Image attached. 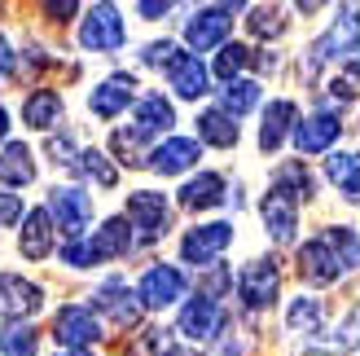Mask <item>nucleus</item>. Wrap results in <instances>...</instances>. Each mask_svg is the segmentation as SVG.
I'll return each instance as SVG.
<instances>
[{
    "mask_svg": "<svg viewBox=\"0 0 360 356\" xmlns=\"http://www.w3.org/2000/svg\"><path fill=\"white\" fill-rule=\"evenodd\" d=\"M79 5H49V18H75Z\"/></svg>",
    "mask_w": 360,
    "mask_h": 356,
    "instance_id": "a18cd8bd",
    "label": "nucleus"
},
{
    "mask_svg": "<svg viewBox=\"0 0 360 356\" xmlns=\"http://www.w3.org/2000/svg\"><path fill=\"white\" fill-rule=\"evenodd\" d=\"M185 299V273L172 269V264H150L136 281V304L150 308V312H163L172 304Z\"/></svg>",
    "mask_w": 360,
    "mask_h": 356,
    "instance_id": "423d86ee",
    "label": "nucleus"
},
{
    "mask_svg": "<svg viewBox=\"0 0 360 356\" xmlns=\"http://www.w3.org/2000/svg\"><path fill=\"white\" fill-rule=\"evenodd\" d=\"M326 93H330V101H338V106H347V101L360 97V53H352V58L338 62V70H334L330 84H326Z\"/></svg>",
    "mask_w": 360,
    "mask_h": 356,
    "instance_id": "c756f323",
    "label": "nucleus"
},
{
    "mask_svg": "<svg viewBox=\"0 0 360 356\" xmlns=\"http://www.w3.org/2000/svg\"><path fill=\"white\" fill-rule=\"evenodd\" d=\"M338 132H343V123H338V115L334 110H312L303 123H295V146L303 150V154H321V150H330L334 141H338Z\"/></svg>",
    "mask_w": 360,
    "mask_h": 356,
    "instance_id": "dca6fc26",
    "label": "nucleus"
},
{
    "mask_svg": "<svg viewBox=\"0 0 360 356\" xmlns=\"http://www.w3.org/2000/svg\"><path fill=\"white\" fill-rule=\"evenodd\" d=\"M285 326H290V334H303L308 343H321V334H326V304H321L316 295L290 299V308H285Z\"/></svg>",
    "mask_w": 360,
    "mask_h": 356,
    "instance_id": "412c9836",
    "label": "nucleus"
},
{
    "mask_svg": "<svg viewBox=\"0 0 360 356\" xmlns=\"http://www.w3.org/2000/svg\"><path fill=\"white\" fill-rule=\"evenodd\" d=\"M53 246H58V234H53V220L44 207H31L22 216V234H18V251L27 260H49Z\"/></svg>",
    "mask_w": 360,
    "mask_h": 356,
    "instance_id": "6ab92c4d",
    "label": "nucleus"
},
{
    "mask_svg": "<svg viewBox=\"0 0 360 356\" xmlns=\"http://www.w3.org/2000/svg\"><path fill=\"white\" fill-rule=\"evenodd\" d=\"M93 308H97V312H105L115 326H136V317H141L136 291H128V281H123V277H110L105 286H97Z\"/></svg>",
    "mask_w": 360,
    "mask_h": 356,
    "instance_id": "2eb2a0df",
    "label": "nucleus"
},
{
    "mask_svg": "<svg viewBox=\"0 0 360 356\" xmlns=\"http://www.w3.org/2000/svg\"><path fill=\"white\" fill-rule=\"evenodd\" d=\"M75 172H84L97 189H115L119 185V167H110V158H105L101 150H79Z\"/></svg>",
    "mask_w": 360,
    "mask_h": 356,
    "instance_id": "2f4dec72",
    "label": "nucleus"
},
{
    "mask_svg": "<svg viewBox=\"0 0 360 356\" xmlns=\"http://www.w3.org/2000/svg\"><path fill=\"white\" fill-rule=\"evenodd\" d=\"M273 189L285 193V198L299 207V198H303V203L316 198V176L308 172V163H281V167L273 172Z\"/></svg>",
    "mask_w": 360,
    "mask_h": 356,
    "instance_id": "cd10ccee",
    "label": "nucleus"
},
{
    "mask_svg": "<svg viewBox=\"0 0 360 356\" xmlns=\"http://www.w3.org/2000/svg\"><path fill=\"white\" fill-rule=\"evenodd\" d=\"M13 70V44H9V35L0 31V75H9Z\"/></svg>",
    "mask_w": 360,
    "mask_h": 356,
    "instance_id": "37998d69",
    "label": "nucleus"
},
{
    "mask_svg": "<svg viewBox=\"0 0 360 356\" xmlns=\"http://www.w3.org/2000/svg\"><path fill=\"white\" fill-rule=\"evenodd\" d=\"M299 277L308 286H334L343 277V264H338V255L330 251L326 238H312V242L299 246Z\"/></svg>",
    "mask_w": 360,
    "mask_h": 356,
    "instance_id": "f8f14e48",
    "label": "nucleus"
},
{
    "mask_svg": "<svg viewBox=\"0 0 360 356\" xmlns=\"http://www.w3.org/2000/svg\"><path fill=\"white\" fill-rule=\"evenodd\" d=\"M202 286H207V299H215L224 286H233V273H224V269H220V273H211V277L202 281Z\"/></svg>",
    "mask_w": 360,
    "mask_h": 356,
    "instance_id": "79ce46f5",
    "label": "nucleus"
},
{
    "mask_svg": "<svg viewBox=\"0 0 360 356\" xmlns=\"http://www.w3.org/2000/svg\"><path fill=\"white\" fill-rule=\"evenodd\" d=\"M224 308H220V299H207V295H193L185 308H180V334H185L189 343H207L215 339V334L224 330Z\"/></svg>",
    "mask_w": 360,
    "mask_h": 356,
    "instance_id": "9b49d317",
    "label": "nucleus"
},
{
    "mask_svg": "<svg viewBox=\"0 0 360 356\" xmlns=\"http://www.w3.org/2000/svg\"><path fill=\"white\" fill-rule=\"evenodd\" d=\"M229 242H233V224H229V220L198 224V229H189V234L180 238V260L202 269V264H215V260L229 251Z\"/></svg>",
    "mask_w": 360,
    "mask_h": 356,
    "instance_id": "6e6552de",
    "label": "nucleus"
},
{
    "mask_svg": "<svg viewBox=\"0 0 360 356\" xmlns=\"http://www.w3.org/2000/svg\"><path fill=\"white\" fill-rule=\"evenodd\" d=\"M93 193L88 189H79V185H58V189H49V220H58V234L66 238V242H75V238H84V229H88V220H93Z\"/></svg>",
    "mask_w": 360,
    "mask_h": 356,
    "instance_id": "f03ea898",
    "label": "nucleus"
},
{
    "mask_svg": "<svg viewBox=\"0 0 360 356\" xmlns=\"http://www.w3.org/2000/svg\"><path fill=\"white\" fill-rule=\"evenodd\" d=\"M88 242H93V251H97L101 264H105V260H123V255H128L132 246H136V242H132V224L123 220V216L101 220V229H97V234L88 238Z\"/></svg>",
    "mask_w": 360,
    "mask_h": 356,
    "instance_id": "b1692460",
    "label": "nucleus"
},
{
    "mask_svg": "<svg viewBox=\"0 0 360 356\" xmlns=\"http://www.w3.org/2000/svg\"><path fill=\"white\" fill-rule=\"evenodd\" d=\"M321 238L330 242V251L338 255V264H343V273H347V269H360V242H356V234H352V229H343V224H338V229H326Z\"/></svg>",
    "mask_w": 360,
    "mask_h": 356,
    "instance_id": "c9c22d12",
    "label": "nucleus"
},
{
    "mask_svg": "<svg viewBox=\"0 0 360 356\" xmlns=\"http://www.w3.org/2000/svg\"><path fill=\"white\" fill-rule=\"evenodd\" d=\"M128 44V23L115 5H93L79 23V49L84 53H119Z\"/></svg>",
    "mask_w": 360,
    "mask_h": 356,
    "instance_id": "7ed1b4c3",
    "label": "nucleus"
},
{
    "mask_svg": "<svg viewBox=\"0 0 360 356\" xmlns=\"http://www.w3.org/2000/svg\"><path fill=\"white\" fill-rule=\"evenodd\" d=\"M167 13H172L167 0H163V5H154V0H150V5H141V18H167Z\"/></svg>",
    "mask_w": 360,
    "mask_h": 356,
    "instance_id": "c03bdc74",
    "label": "nucleus"
},
{
    "mask_svg": "<svg viewBox=\"0 0 360 356\" xmlns=\"http://www.w3.org/2000/svg\"><path fill=\"white\" fill-rule=\"evenodd\" d=\"M176 128V110H172V101L163 93H146V97H136V132L141 136H158V132H172Z\"/></svg>",
    "mask_w": 360,
    "mask_h": 356,
    "instance_id": "5701e85b",
    "label": "nucleus"
},
{
    "mask_svg": "<svg viewBox=\"0 0 360 356\" xmlns=\"http://www.w3.org/2000/svg\"><path fill=\"white\" fill-rule=\"evenodd\" d=\"M277 295H281V273H277L273 260H250L246 269L238 273V299H242L250 312L273 308Z\"/></svg>",
    "mask_w": 360,
    "mask_h": 356,
    "instance_id": "0eeeda50",
    "label": "nucleus"
},
{
    "mask_svg": "<svg viewBox=\"0 0 360 356\" xmlns=\"http://www.w3.org/2000/svg\"><path fill=\"white\" fill-rule=\"evenodd\" d=\"M246 66H250V49H246V44H224V49H220V58H215V66H211V70H215V80H220V84L229 88V84L238 80Z\"/></svg>",
    "mask_w": 360,
    "mask_h": 356,
    "instance_id": "f704fd0d",
    "label": "nucleus"
},
{
    "mask_svg": "<svg viewBox=\"0 0 360 356\" xmlns=\"http://www.w3.org/2000/svg\"><path fill=\"white\" fill-rule=\"evenodd\" d=\"M246 27L250 35H259V40H277V35H285V5H255L246 9Z\"/></svg>",
    "mask_w": 360,
    "mask_h": 356,
    "instance_id": "7c9ffc66",
    "label": "nucleus"
},
{
    "mask_svg": "<svg viewBox=\"0 0 360 356\" xmlns=\"http://www.w3.org/2000/svg\"><path fill=\"white\" fill-rule=\"evenodd\" d=\"M123 220H128V224L136 229V234H141V242H154V238L167 229V220H172V207H167V198H163V193H154V189H136V193H128Z\"/></svg>",
    "mask_w": 360,
    "mask_h": 356,
    "instance_id": "1a4fd4ad",
    "label": "nucleus"
},
{
    "mask_svg": "<svg viewBox=\"0 0 360 356\" xmlns=\"http://www.w3.org/2000/svg\"><path fill=\"white\" fill-rule=\"evenodd\" d=\"M53 356H93V352H62V348H58V352H53Z\"/></svg>",
    "mask_w": 360,
    "mask_h": 356,
    "instance_id": "09e8293b",
    "label": "nucleus"
},
{
    "mask_svg": "<svg viewBox=\"0 0 360 356\" xmlns=\"http://www.w3.org/2000/svg\"><path fill=\"white\" fill-rule=\"evenodd\" d=\"M238 119H229L220 106H211V110L198 115V146H215V150H233L238 146Z\"/></svg>",
    "mask_w": 360,
    "mask_h": 356,
    "instance_id": "bb28decb",
    "label": "nucleus"
},
{
    "mask_svg": "<svg viewBox=\"0 0 360 356\" xmlns=\"http://www.w3.org/2000/svg\"><path fill=\"white\" fill-rule=\"evenodd\" d=\"M295 123H299V106H295V101H285V97L268 101L264 123H259V150H264V154H273L281 141L295 132Z\"/></svg>",
    "mask_w": 360,
    "mask_h": 356,
    "instance_id": "aec40b11",
    "label": "nucleus"
},
{
    "mask_svg": "<svg viewBox=\"0 0 360 356\" xmlns=\"http://www.w3.org/2000/svg\"><path fill=\"white\" fill-rule=\"evenodd\" d=\"M172 40H154V44H146V49H141V62H146V66H167L172 62Z\"/></svg>",
    "mask_w": 360,
    "mask_h": 356,
    "instance_id": "a19ab883",
    "label": "nucleus"
},
{
    "mask_svg": "<svg viewBox=\"0 0 360 356\" xmlns=\"http://www.w3.org/2000/svg\"><path fill=\"white\" fill-rule=\"evenodd\" d=\"M259 220H264V229H268L273 242H290L299 234V207L285 198V193H277V189H268L259 198Z\"/></svg>",
    "mask_w": 360,
    "mask_h": 356,
    "instance_id": "f3484780",
    "label": "nucleus"
},
{
    "mask_svg": "<svg viewBox=\"0 0 360 356\" xmlns=\"http://www.w3.org/2000/svg\"><path fill=\"white\" fill-rule=\"evenodd\" d=\"M132 93H136V75L119 70V75H110L105 84H97L93 93H88V110H93L97 119H115V115H123L136 101Z\"/></svg>",
    "mask_w": 360,
    "mask_h": 356,
    "instance_id": "4468645a",
    "label": "nucleus"
},
{
    "mask_svg": "<svg viewBox=\"0 0 360 356\" xmlns=\"http://www.w3.org/2000/svg\"><path fill=\"white\" fill-rule=\"evenodd\" d=\"M44 308V291L22 273H0V317L5 322H27Z\"/></svg>",
    "mask_w": 360,
    "mask_h": 356,
    "instance_id": "9d476101",
    "label": "nucleus"
},
{
    "mask_svg": "<svg viewBox=\"0 0 360 356\" xmlns=\"http://www.w3.org/2000/svg\"><path fill=\"white\" fill-rule=\"evenodd\" d=\"M233 13H242V5H202V9H193V18L185 23V44L193 53L224 49L229 31H233Z\"/></svg>",
    "mask_w": 360,
    "mask_h": 356,
    "instance_id": "39448f33",
    "label": "nucleus"
},
{
    "mask_svg": "<svg viewBox=\"0 0 360 356\" xmlns=\"http://www.w3.org/2000/svg\"><path fill=\"white\" fill-rule=\"evenodd\" d=\"M326 176H330L338 189H343V198H347V203H360V154H356V150L330 154Z\"/></svg>",
    "mask_w": 360,
    "mask_h": 356,
    "instance_id": "c85d7f7f",
    "label": "nucleus"
},
{
    "mask_svg": "<svg viewBox=\"0 0 360 356\" xmlns=\"http://www.w3.org/2000/svg\"><path fill=\"white\" fill-rule=\"evenodd\" d=\"M22 198L18 193H9V189H0V229H13V224H22Z\"/></svg>",
    "mask_w": 360,
    "mask_h": 356,
    "instance_id": "ea45409f",
    "label": "nucleus"
},
{
    "mask_svg": "<svg viewBox=\"0 0 360 356\" xmlns=\"http://www.w3.org/2000/svg\"><path fill=\"white\" fill-rule=\"evenodd\" d=\"M163 70H167V84H172L176 97H185V101L207 97V66L193 53H172V62Z\"/></svg>",
    "mask_w": 360,
    "mask_h": 356,
    "instance_id": "a211bd4d",
    "label": "nucleus"
},
{
    "mask_svg": "<svg viewBox=\"0 0 360 356\" xmlns=\"http://www.w3.org/2000/svg\"><path fill=\"white\" fill-rule=\"evenodd\" d=\"M49 158H53V163H62V167H70V172H75L79 146H75V141H70L66 132H62V136H49Z\"/></svg>",
    "mask_w": 360,
    "mask_h": 356,
    "instance_id": "58836bf2",
    "label": "nucleus"
},
{
    "mask_svg": "<svg viewBox=\"0 0 360 356\" xmlns=\"http://www.w3.org/2000/svg\"><path fill=\"white\" fill-rule=\"evenodd\" d=\"M5 136H9V110L0 106V141H5Z\"/></svg>",
    "mask_w": 360,
    "mask_h": 356,
    "instance_id": "49530a36",
    "label": "nucleus"
},
{
    "mask_svg": "<svg viewBox=\"0 0 360 356\" xmlns=\"http://www.w3.org/2000/svg\"><path fill=\"white\" fill-rule=\"evenodd\" d=\"M163 356H198V348H167Z\"/></svg>",
    "mask_w": 360,
    "mask_h": 356,
    "instance_id": "de8ad7c7",
    "label": "nucleus"
},
{
    "mask_svg": "<svg viewBox=\"0 0 360 356\" xmlns=\"http://www.w3.org/2000/svg\"><path fill=\"white\" fill-rule=\"evenodd\" d=\"M198 158H202V146H198L193 136H167L163 146H154L146 154V167L158 172V176H180V172H189Z\"/></svg>",
    "mask_w": 360,
    "mask_h": 356,
    "instance_id": "ddd939ff",
    "label": "nucleus"
},
{
    "mask_svg": "<svg viewBox=\"0 0 360 356\" xmlns=\"http://www.w3.org/2000/svg\"><path fill=\"white\" fill-rule=\"evenodd\" d=\"M35 181V154L31 146H22V141H9L5 150H0V189H27Z\"/></svg>",
    "mask_w": 360,
    "mask_h": 356,
    "instance_id": "4be33fe9",
    "label": "nucleus"
},
{
    "mask_svg": "<svg viewBox=\"0 0 360 356\" xmlns=\"http://www.w3.org/2000/svg\"><path fill=\"white\" fill-rule=\"evenodd\" d=\"M58 119H62V93L58 88H35V93L22 101V123L35 132H49V128H58Z\"/></svg>",
    "mask_w": 360,
    "mask_h": 356,
    "instance_id": "a878e982",
    "label": "nucleus"
},
{
    "mask_svg": "<svg viewBox=\"0 0 360 356\" xmlns=\"http://www.w3.org/2000/svg\"><path fill=\"white\" fill-rule=\"evenodd\" d=\"M255 106H259V84L255 80H233L224 88V106H220V110L229 119H242L246 110H255Z\"/></svg>",
    "mask_w": 360,
    "mask_h": 356,
    "instance_id": "473e14b6",
    "label": "nucleus"
},
{
    "mask_svg": "<svg viewBox=\"0 0 360 356\" xmlns=\"http://www.w3.org/2000/svg\"><path fill=\"white\" fill-rule=\"evenodd\" d=\"M97 339H101V322L93 308H84V304L58 308V317H53V343L62 352H93Z\"/></svg>",
    "mask_w": 360,
    "mask_h": 356,
    "instance_id": "20e7f679",
    "label": "nucleus"
},
{
    "mask_svg": "<svg viewBox=\"0 0 360 356\" xmlns=\"http://www.w3.org/2000/svg\"><path fill=\"white\" fill-rule=\"evenodd\" d=\"M176 203L185 211H207L215 203H224V176L220 172H198L193 181H185V189L176 193Z\"/></svg>",
    "mask_w": 360,
    "mask_h": 356,
    "instance_id": "393cba45",
    "label": "nucleus"
},
{
    "mask_svg": "<svg viewBox=\"0 0 360 356\" xmlns=\"http://www.w3.org/2000/svg\"><path fill=\"white\" fill-rule=\"evenodd\" d=\"M356 5H343V13L330 23V31L326 35H316V40L308 44V58H303V80H316V70L326 66V62H334L338 53H360V27H356Z\"/></svg>",
    "mask_w": 360,
    "mask_h": 356,
    "instance_id": "f257e3e1",
    "label": "nucleus"
},
{
    "mask_svg": "<svg viewBox=\"0 0 360 356\" xmlns=\"http://www.w3.org/2000/svg\"><path fill=\"white\" fill-rule=\"evenodd\" d=\"M35 330L27 322H5L0 326V356H35Z\"/></svg>",
    "mask_w": 360,
    "mask_h": 356,
    "instance_id": "72a5a7b5",
    "label": "nucleus"
},
{
    "mask_svg": "<svg viewBox=\"0 0 360 356\" xmlns=\"http://www.w3.org/2000/svg\"><path fill=\"white\" fill-rule=\"evenodd\" d=\"M330 348H338V352H360V304L343 317V322L334 326V334L326 339Z\"/></svg>",
    "mask_w": 360,
    "mask_h": 356,
    "instance_id": "e433bc0d",
    "label": "nucleus"
},
{
    "mask_svg": "<svg viewBox=\"0 0 360 356\" xmlns=\"http://www.w3.org/2000/svg\"><path fill=\"white\" fill-rule=\"evenodd\" d=\"M62 264H66V269H97V251H93V242H88V238H75V242H62Z\"/></svg>",
    "mask_w": 360,
    "mask_h": 356,
    "instance_id": "4c0bfd02",
    "label": "nucleus"
}]
</instances>
